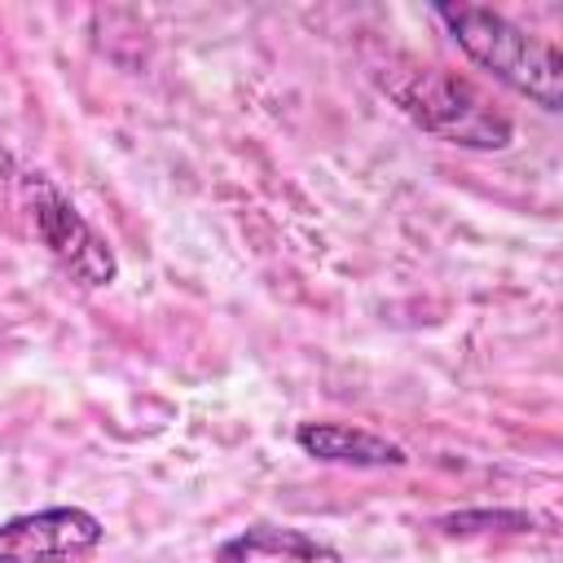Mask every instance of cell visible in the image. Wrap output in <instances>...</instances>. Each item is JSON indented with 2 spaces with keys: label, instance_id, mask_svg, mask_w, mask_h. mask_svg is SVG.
<instances>
[{
  "label": "cell",
  "instance_id": "obj_1",
  "mask_svg": "<svg viewBox=\"0 0 563 563\" xmlns=\"http://www.w3.org/2000/svg\"><path fill=\"white\" fill-rule=\"evenodd\" d=\"M431 18L444 22L453 44L479 70H488L493 79H501L506 88H515L519 97L537 101L550 114L563 110V57L550 40H537L523 26H515L506 13L484 9V4H466V0L431 4Z\"/></svg>",
  "mask_w": 563,
  "mask_h": 563
},
{
  "label": "cell",
  "instance_id": "obj_2",
  "mask_svg": "<svg viewBox=\"0 0 563 563\" xmlns=\"http://www.w3.org/2000/svg\"><path fill=\"white\" fill-rule=\"evenodd\" d=\"M387 97L431 136L462 145V150H510L515 123L462 75L444 66H396L383 75Z\"/></svg>",
  "mask_w": 563,
  "mask_h": 563
},
{
  "label": "cell",
  "instance_id": "obj_3",
  "mask_svg": "<svg viewBox=\"0 0 563 563\" xmlns=\"http://www.w3.org/2000/svg\"><path fill=\"white\" fill-rule=\"evenodd\" d=\"M22 202L35 224V238L44 251L88 290H101L119 277V260L110 242L88 224V216L57 189L48 172H22Z\"/></svg>",
  "mask_w": 563,
  "mask_h": 563
},
{
  "label": "cell",
  "instance_id": "obj_4",
  "mask_svg": "<svg viewBox=\"0 0 563 563\" xmlns=\"http://www.w3.org/2000/svg\"><path fill=\"white\" fill-rule=\"evenodd\" d=\"M106 541V523L84 506H44L0 519V563H75Z\"/></svg>",
  "mask_w": 563,
  "mask_h": 563
},
{
  "label": "cell",
  "instance_id": "obj_5",
  "mask_svg": "<svg viewBox=\"0 0 563 563\" xmlns=\"http://www.w3.org/2000/svg\"><path fill=\"white\" fill-rule=\"evenodd\" d=\"M295 444L330 466H356V471H383V466H409V453L369 431V427H352V422H299L295 427Z\"/></svg>",
  "mask_w": 563,
  "mask_h": 563
},
{
  "label": "cell",
  "instance_id": "obj_6",
  "mask_svg": "<svg viewBox=\"0 0 563 563\" xmlns=\"http://www.w3.org/2000/svg\"><path fill=\"white\" fill-rule=\"evenodd\" d=\"M211 563H343L339 550L312 532L277 528V523H251L233 537H224L211 554Z\"/></svg>",
  "mask_w": 563,
  "mask_h": 563
},
{
  "label": "cell",
  "instance_id": "obj_7",
  "mask_svg": "<svg viewBox=\"0 0 563 563\" xmlns=\"http://www.w3.org/2000/svg\"><path fill=\"white\" fill-rule=\"evenodd\" d=\"M444 532H532V515L523 510H457L440 519Z\"/></svg>",
  "mask_w": 563,
  "mask_h": 563
}]
</instances>
